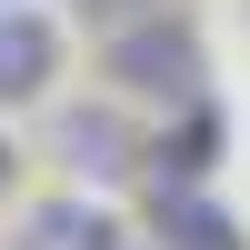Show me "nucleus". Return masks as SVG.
Wrapping results in <instances>:
<instances>
[{
    "label": "nucleus",
    "instance_id": "423d86ee",
    "mask_svg": "<svg viewBox=\"0 0 250 250\" xmlns=\"http://www.w3.org/2000/svg\"><path fill=\"white\" fill-rule=\"evenodd\" d=\"M60 150H70L80 170H130V160H120L130 140H120V120H110V110H70V120H60Z\"/></svg>",
    "mask_w": 250,
    "mask_h": 250
},
{
    "label": "nucleus",
    "instance_id": "39448f33",
    "mask_svg": "<svg viewBox=\"0 0 250 250\" xmlns=\"http://www.w3.org/2000/svg\"><path fill=\"white\" fill-rule=\"evenodd\" d=\"M30 250H120V230L100 210H80V200H50V210L30 220Z\"/></svg>",
    "mask_w": 250,
    "mask_h": 250
},
{
    "label": "nucleus",
    "instance_id": "20e7f679",
    "mask_svg": "<svg viewBox=\"0 0 250 250\" xmlns=\"http://www.w3.org/2000/svg\"><path fill=\"white\" fill-rule=\"evenodd\" d=\"M150 160H160V180H200V170L220 160V110H210V100H190V110L150 140Z\"/></svg>",
    "mask_w": 250,
    "mask_h": 250
},
{
    "label": "nucleus",
    "instance_id": "6e6552de",
    "mask_svg": "<svg viewBox=\"0 0 250 250\" xmlns=\"http://www.w3.org/2000/svg\"><path fill=\"white\" fill-rule=\"evenodd\" d=\"M0 180H10V140H0Z\"/></svg>",
    "mask_w": 250,
    "mask_h": 250
},
{
    "label": "nucleus",
    "instance_id": "0eeeda50",
    "mask_svg": "<svg viewBox=\"0 0 250 250\" xmlns=\"http://www.w3.org/2000/svg\"><path fill=\"white\" fill-rule=\"evenodd\" d=\"M80 10H90L100 30H130V20H150V10H170V0H80Z\"/></svg>",
    "mask_w": 250,
    "mask_h": 250
},
{
    "label": "nucleus",
    "instance_id": "f03ea898",
    "mask_svg": "<svg viewBox=\"0 0 250 250\" xmlns=\"http://www.w3.org/2000/svg\"><path fill=\"white\" fill-rule=\"evenodd\" d=\"M150 230L170 240V250H240V220L220 210L200 180H160V200H150Z\"/></svg>",
    "mask_w": 250,
    "mask_h": 250
},
{
    "label": "nucleus",
    "instance_id": "7ed1b4c3",
    "mask_svg": "<svg viewBox=\"0 0 250 250\" xmlns=\"http://www.w3.org/2000/svg\"><path fill=\"white\" fill-rule=\"evenodd\" d=\"M60 70V30L40 10H0V100H40Z\"/></svg>",
    "mask_w": 250,
    "mask_h": 250
},
{
    "label": "nucleus",
    "instance_id": "f257e3e1",
    "mask_svg": "<svg viewBox=\"0 0 250 250\" xmlns=\"http://www.w3.org/2000/svg\"><path fill=\"white\" fill-rule=\"evenodd\" d=\"M100 70L130 100H170V110L210 100V50H200V30L180 10H150V20H130V30H110L100 40Z\"/></svg>",
    "mask_w": 250,
    "mask_h": 250
}]
</instances>
